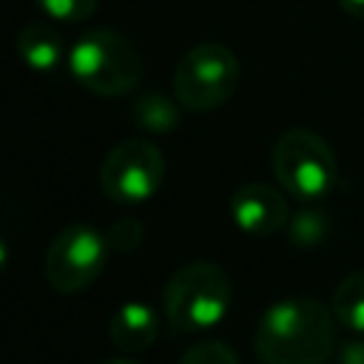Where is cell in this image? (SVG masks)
Returning <instances> with one entry per match:
<instances>
[{
	"instance_id": "obj_1",
	"label": "cell",
	"mask_w": 364,
	"mask_h": 364,
	"mask_svg": "<svg viewBox=\"0 0 364 364\" xmlns=\"http://www.w3.org/2000/svg\"><path fill=\"white\" fill-rule=\"evenodd\" d=\"M333 307L293 296L273 301L253 333V347L262 364H324L336 353Z\"/></svg>"
},
{
	"instance_id": "obj_2",
	"label": "cell",
	"mask_w": 364,
	"mask_h": 364,
	"mask_svg": "<svg viewBox=\"0 0 364 364\" xmlns=\"http://www.w3.org/2000/svg\"><path fill=\"white\" fill-rule=\"evenodd\" d=\"M71 77L97 97H122L134 91L145 74V63L131 37L117 28L97 26L68 48Z\"/></svg>"
},
{
	"instance_id": "obj_3",
	"label": "cell",
	"mask_w": 364,
	"mask_h": 364,
	"mask_svg": "<svg viewBox=\"0 0 364 364\" xmlns=\"http://www.w3.org/2000/svg\"><path fill=\"white\" fill-rule=\"evenodd\" d=\"M233 284L216 262H188L171 273L162 290V310L173 333L216 327L230 307Z\"/></svg>"
},
{
	"instance_id": "obj_4",
	"label": "cell",
	"mask_w": 364,
	"mask_h": 364,
	"mask_svg": "<svg viewBox=\"0 0 364 364\" xmlns=\"http://www.w3.org/2000/svg\"><path fill=\"white\" fill-rule=\"evenodd\" d=\"M270 168L279 188L304 205L324 199L338 182L333 148L310 128L284 131L270 148Z\"/></svg>"
},
{
	"instance_id": "obj_5",
	"label": "cell",
	"mask_w": 364,
	"mask_h": 364,
	"mask_svg": "<svg viewBox=\"0 0 364 364\" xmlns=\"http://www.w3.org/2000/svg\"><path fill=\"white\" fill-rule=\"evenodd\" d=\"M239 80H242V65L228 46L199 43L179 57L171 85L182 108L205 114L222 108L236 94Z\"/></svg>"
},
{
	"instance_id": "obj_6",
	"label": "cell",
	"mask_w": 364,
	"mask_h": 364,
	"mask_svg": "<svg viewBox=\"0 0 364 364\" xmlns=\"http://www.w3.org/2000/svg\"><path fill=\"white\" fill-rule=\"evenodd\" d=\"M108 253H111L108 239L94 225L85 222L65 225L46 250L43 259L46 282L63 296L82 293L100 279Z\"/></svg>"
},
{
	"instance_id": "obj_7",
	"label": "cell",
	"mask_w": 364,
	"mask_h": 364,
	"mask_svg": "<svg viewBox=\"0 0 364 364\" xmlns=\"http://www.w3.org/2000/svg\"><path fill=\"white\" fill-rule=\"evenodd\" d=\"M165 179V156L159 145L142 136H128L117 142L100 165V188L105 199L117 205L148 202Z\"/></svg>"
},
{
	"instance_id": "obj_8",
	"label": "cell",
	"mask_w": 364,
	"mask_h": 364,
	"mask_svg": "<svg viewBox=\"0 0 364 364\" xmlns=\"http://www.w3.org/2000/svg\"><path fill=\"white\" fill-rule=\"evenodd\" d=\"M230 219L242 233L250 236H273L287 228L290 208L282 188L270 182H245L230 196Z\"/></svg>"
},
{
	"instance_id": "obj_9",
	"label": "cell",
	"mask_w": 364,
	"mask_h": 364,
	"mask_svg": "<svg viewBox=\"0 0 364 364\" xmlns=\"http://www.w3.org/2000/svg\"><path fill=\"white\" fill-rule=\"evenodd\" d=\"M159 336V316L145 301H125L108 318V338L119 353H142Z\"/></svg>"
},
{
	"instance_id": "obj_10",
	"label": "cell",
	"mask_w": 364,
	"mask_h": 364,
	"mask_svg": "<svg viewBox=\"0 0 364 364\" xmlns=\"http://www.w3.org/2000/svg\"><path fill=\"white\" fill-rule=\"evenodd\" d=\"M17 57L37 74H51L68 63L65 43L51 23L34 20L17 31Z\"/></svg>"
},
{
	"instance_id": "obj_11",
	"label": "cell",
	"mask_w": 364,
	"mask_h": 364,
	"mask_svg": "<svg viewBox=\"0 0 364 364\" xmlns=\"http://www.w3.org/2000/svg\"><path fill=\"white\" fill-rule=\"evenodd\" d=\"M330 307H333L336 321H338L344 330L364 336V267L347 273V276L336 284Z\"/></svg>"
},
{
	"instance_id": "obj_12",
	"label": "cell",
	"mask_w": 364,
	"mask_h": 364,
	"mask_svg": "<svg viewBox=\"0 0 364 364\" xmlns=\"http://www.w3.org/2000/svg\"><path fill=\"white\" fill-rule=\"evenodd\" d=\"M131 119L148 134H165L179 125V105L159 91H142L131 102Z\"/></svg>"
},
{
	"instance_id": "obj_13",
	"label": "cell",
	"mask_w": 364,
	"mask_h": 364,
	"mask_svg": "<svg viewBox=\"0 0 364 364\" xmlns=\"http://www.w3.org/2000/svg\"><path fill=\"white\" fill-rule=\"evenodd\" d=\"M34 6L54 23H85L97 14L100 0H34Z\"/></svg>"
},
{
	"instance_id": "obj_14",
	"label": "cell",
	"mask_w": 364,
	"mask_h": 364,
	"mask_svg": "<svg viewBox=\"0 0 364 364\" xmlns=\"http://www.w3.org/2000/svg\"><path fill=\"white\" fill-rule=\"evenodd\" d=\"M327 236V216L321 210H301L290 222V242L299 247H313Z\"/></svg>"
},
{
	"instance_id": "obj_15",
	"label": "cell",
	"mask_w": 364,
	"mask_h": 364,
	"mask_svg": "<svg viewBox=\"0 0 364 364\" xmlns=\"http://www.w3.org/2000/svg\"><path fill=\"white\" fill-rule=\"evenodd\" d=\"M179 364H242V361L236 350L225 341H199L182 353Z\"/></svg>"
},
{
	"instance_id": "obj_16",
	"label": "cell",
	"mask_w": 364,
	"mask_h": 364,
	"mask_svg": "<svg viewBox=\"0 0 364 364\" xmlns=\"http://www.w3.org/2000/svg\"><path fill=\"white\" fill-rule=\"evenodd\" d=\"M108 247L117 250V253H131L142 245V222L139 219H131V216H122L117 222H111L108 233Z\"/></svg>"
},
{
	"instance_id": "obj_17",
	"label": "cell",
	"mask_w": 364,
	"mask_h": 364,
	"mask_svg": "<svg viewBox=\"0 0 364 364\" xmlns=\"http://www.w3.org/2000/svg\"><path fill=\"white\" fill-rule=\"evenodd\" d=\"M338 364H364V338H350L338 350Z\"/></svg>"
},
{
	"instance_id": "obj_18",
	"label": "cell",
	"mask_w": 364,
	"mask_h": 364,
	"mask_svg": "<svg viewBox=\"0 0 364 364\" xmlns=\"http://www.w3.org/2000/svg\"><path fill=\"white\" fill-rule=\"evenodd\" d=\"M338 6H341L344 14H350L355 20H364V0H338Z\"/></svg>"
},
{
	"instance_id": "obj_19",
	"label": "cell",
	"mask_w": 364,
	"mask_h": 364,
	"mask_svg": "<svg viewBox=\"0 0 364 364\" xmlns=\"http://www.w3.org/2000/svg\"><path fill=\"white\" fill-rule=\"evenodd\" d=\"M102 364H139V361H134V358H128V355H114V358H108V361H102Z\"/></svg>"
}]
</instances>
